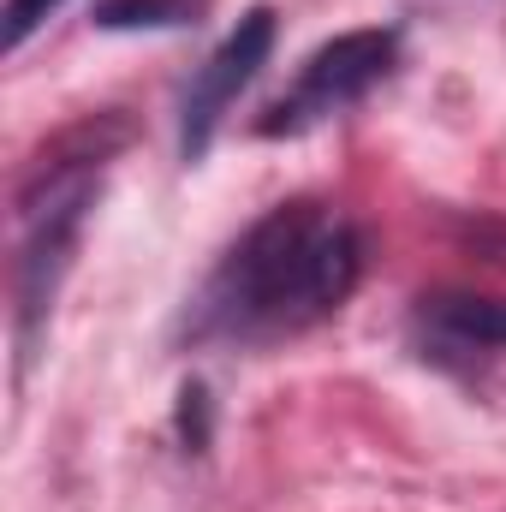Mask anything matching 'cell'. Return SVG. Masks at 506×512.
<instances>
[{"mask_svg": "<svg viewBox=\"0 0 506 512\" xmlns=\"http://www.w3.org/2000/svg\"><path fill=\"white\" fill-rule=\"evenodd\" d=\"M364 280V233L316 197L268 209L179 316L191 346H274L328 322Z\"/></svg>", "mask_w": 506, "mask_h": 512, "instance_id": "6da1fadb", "label": "cell"}, {"mask_svg": "<svg viewBox=\"0 0 506 512\" xmlns=\"http://www.w3.org/2000/svg\"><path fill=\"white\" fill-rule=\"evenodd\" d=\"M102 173H72V179H42V185H18V215H24V251H18V280H12V328H18V370L36 358V340L54 316L60 280L78 256L84 221L96 209Z\"/></svg>", "mask_w": 506, "mask_h": 512, "instance_id": "7a4b0ae2", "label": "cell"}, {"mask_svg": "<svg viewBox=\"0 0 506 512\" xmlns=\"http://www.w3.org/2000/svg\"><path fill=\"white\" fill-rule=\"evenodd\" d=\"M393 60H399V30H381V24H370V30H340L334 42H322L298 66L292 90L280 102H268V114L256 120V137H298V131H310V126H322V120H334V114H346V108H358L381 78L393 72Z\"/></svg>", "mask_w": 506, "mask_h": 512, "instance_id": "3957f363", "label": "cell"}, {"mask_svg": "<svg viewBox=\"0 0 506 512\" xmlns=\"http://www.w3.org/2000/svg\"><path fill=\"white\" fill-rule=\"evenodd\" d=\"M268 54H274V6H251L227 30V42L197 66V78H191V90L179 102V155L185 161H203L209 155V143H215L221 120H227V108L262 78Z\"/></svg>", "mask_w": 506, "mask_h": 512, "instance_id": "277c9868", "label": "cell"}, {"mask_svg": "<svg viewBox=\"0 0 506 512\" xmlns=\"http://www.w3.org/2000/svg\"><path fill=\"white\" fill-rule=\"evenodd\" d=\"M423 322L453 334L459 346H506V298L435 292V298H423Z\"/></svg>", "mask_w": 506, "mask_h": 512, "instance_id": "5b68a950", "label": "cell"}, {"mask_svg": "<svg viewBox=\"0 0 506 512\" xmlns=\"http://www.w3.org/2000/svg\"><path fill=\"white\" fill-rule=\"evenodd\" d=\"M209 12V0H96V30H185Z\"/></svg>", "mask_w": 506, "mask_h": 512, "instance_id": "8992f818", "label": "cell"}, {"mask_svg": "<svg viewBox=\"0 0 506 512\" xmlns=\"http://www.w3.org/2000/svg\"><path fill=\"white\" fill-rule=\"evenodd\" d=\"M179 441H185V453L209 447V387L203 382L179 387Z\"/></svg>", "mask_w": 506, "mask_h": 512, "instance_id": "52a82bcc", "label": "cell"}, {"mask_svg": "<svg viewBox=\"0 0 506 512\" xmlns=\"http://www.w3.org/2000/svg\"><path fill=\"white\" fill-rule=\"evenodd\" d=\"M453 233H459V239H465L477 256L506 262V215H477V221H459Z\"/></svg>", "mask_w": 506, "mask_h": 512, "instance_id": "ba28073f", "label": "cell"}, {"mask_svg": "<svg viewBox=\"0 0 506 512\" xmlns=\"http://www.w3.org/2000/svg\"><path fill=\"white\" fill-rule=\"evenodd\" d=\"M60 0H6V54H18L30 42V30L54 12Z\"/></svg>", "mask_w": 506, "mask_h": 512, "instance_id": "9c48e42d", "label": "cell"}]
</instances>
